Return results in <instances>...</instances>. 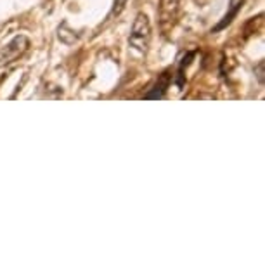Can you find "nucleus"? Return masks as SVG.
Wrapping results in <instances>:
<instances>
[{
	"label": "nucleus",
	"instance_id": "0eeeda50",
	"mask_svg": "<svg viewBox=\"0 0 265 265\" xmlns=\"http://www.w3.org/2000/svg\"><path fill=\"white\" fill-rule=\"evenodd\" d=\"M58 36H59V40L64 42V44H75V42H77V35L73 33L71 30H69L66 23H64V25L59 28V35Z\"/></svg>",
	"mask_w": 265,
	"mask_h": 265
},
{
	"label": "nucleus",
	"instance_id": "6e6552de",
	"mask_svg": "<svg viewBox=\"0 0 265 265\" xmlns=\"http://www.w3.org/2000/svg\"><path fill=\"white\" fill-rule=\"evenodd\" d=\"M255 75H257L260 83L265 82V61H263V59L257 64V66H255Z\"/></svg>",
	"mask_w": 265,
	"mask_h": 265
},
{
	"label": "nucleus",
	"instance_id": "39448f33",
	"mask_svg": "<svg viewBox=\"0 0 265 265\" xmlns=\"http://www.w3.org/2000/svg\"><path fill=\"white\" fill-rule=\"evenodd\" d=\"M243 4H244V0H238V2H234L232 4V7H231V11L225 14L224 16V20H222L215 28H212V33H218V31H222V30H225L227 26L231 25L232 21H234V17L238 16V12L243 9Z\"/></svg>",
	"mask_w": 265,
	"mask_h": 265
},
{
	"label": "nucleus",
	"instance_id": "f257e3e1",
	"mask_svg": "<svg viewBox=\"0 0 265 265\" xmlns=\"http://www.w3.org/2000/svg\"><path fill=\"white\" fill-rule=\"evenodd\" d=\"M149 40H151V23L149 17L144 12H139L134 20L132 31L128 36V44L130 47H134L139 52H146L149 47Z\"/></svg>",
	"mask_w": 265,
	"mask_h": 265
},
{
	"label": "nucleus",
	"instance_id": "1a4fd4ad",
	"mask_svg": "<svg viewBox=\"0 0 265 265\" xmlns=\"http://www.w3.org/2000/svg\"><path fill=\"white\" fill-rule=\"evenodd\" d=\"M128 0H115V6H113V11H111V16H120L122 11L127 6Z\"/></svg>",
	"mask_w": 265,
	"mask_h": 265
},
{
	"label": "nucleus",
	"instance_id": "7ed1b4c3",
	"mask_svg": "<svg viewBox=\"0 0 265 265\" xmlns=\"http://www.w3.org/2000/svg\"><path fill=\"white\" fill-rule=\"evenodd\" d=\"M180 2L182 0H161L158 14H160V26L163 31H168L179 20Z\"/></svg>",
	"mask_w": 265,
	"mask_h": 265
},
{
	"label": "nucleus",
	"instance_id": "423d86ee",
	"mask_svg": "<svg viewBox=\"0 0 265 265\" xmlns=\"http://www.w3.org/2000/svg\"><path fill=\"white\" fill-rule=\"evenodd\" d=\"M194 58V52H187L184 55V59L180 61L179 64V71H177V85L179 87H184V82H185V75H184V69L189 66L191 59Z\"/></svg>",
	"mask_w": 265,
	"mask_h": 265
},
{
	"label": "nucleus",
	"instance_id": "20e7f679",
	"mask_svg": "<svg viewBox=\"0 0 265 265\" xmlns=\"http://www.w3.org/2000/svg\"><path fill=\"white\" fill-rule=\"evenodd\" d=\"M172 80H174V73H172V69H166V71H163L160 77H158L155 85L144 94V99H163Z\"/></svg>",
	"mask_w": 265,
	"mask_h": 265
},
{
	"label": "nucleus",
	"instance_id": "f03ea898",
	"mask_svg": "<svg viewBox=\"0 0 265 265\" xmlns=\"http://www.w3.org/2000/svg\"><path fill=\"white\" fill-rule=\"evenodd\" d=\"M28 49H30V40H28V36L16 35L9 44H6L0 49V68H6L14 61H17Z\"/></svg>",
	"mask_w": 265,
	"mask_h": 265
}]
</instances>
